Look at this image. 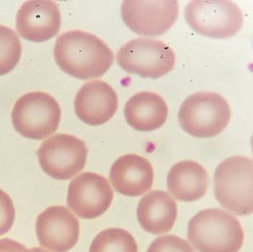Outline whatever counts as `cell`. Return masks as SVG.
<instances>
[{"mask_svg": "<svg viewBox=\"0 0 253 252\" xmlns=\"http://www.w3.org/2000/svg\"><path fill=\"white\" fill-rule=\"evenodd\" d=\"M54 58L60 69L80 80L103 76L114 62L113 52L102 39L78 30L58 37Z\"/></svg>", "mask_w": 253, "mask_h": 252, "instance_id": "1", "label": "cell"}, {"mask_svg": "<svg viewBox=\"0 0 253 252\" xmlns=\"http://www.w3.org/2000/svg\"><path fill=\"white\" fill-rule=\"evenodd\" d=\"M188 238L199 252H238L244 244V230L230 212L208 209L189 221Z\"/></svg>", "mask_w": 253, "mask_h": 252, "instance_id": "2", "label": "cell"}, {"mask_svg": "<svg viewBox=\"0 0 253 252\" xmlns=\"http://www.w3.org/2000/svg\"><path fill=\"white\" fill-rule=\"evenodd\" d=\"M253 163L246 157H231L214 172V195L223 208L238 215L253 211Z\"/></svg>", "mask_w": 253, "mask_h": 252, "instance_id": "3", "label": "cell"}, {"mask_svg": "<svg viewBox=\"0 0 253 252\" xmlns=\"http://www.w3.org/2000/svg\"><path fill=\"white\" fill-rule=\"evenodd\" d=\"M227 100L214 92H198L189 96L180 106L179 125L196 138H211L223 132L230 120Z\"/></svg>", "mask_w": 253, "mask_h": 252, "instance_id": "4", "label": "cell"}, {"mask_svg": "<svg viewBox=\"0 0 253 252\" xmlns=\"http://www.w3.org/2000/svg\"><path fill=\"white\" fill-rule=\"evenodd\" d=\"M12 121L15 130L24 138L44 139L57 131L61 108L47 93H27L14 104Z\"/></svg>", "mask_w": 253, "mask_h": 252, "instance_id": "5", "label": "cell"}, {"mask_svg": "<svg viewBox=\"0 0 253 252\" xmlns=\"http://www.w3.org/2000/svg\"><path fill=\"white\" fill-rule=\"evenodd\" d=\"M185 19L198 35L224 39L238 34L244 23L240 8L229 0H196L185 8Z\"/></svg>", "mask_w": 253, "mask_h": 252, "instance_id": "6", "label": "cell"}, {"mask_svg": "<svg viewBox=\"0 0 253 252\" xmlns=\"http://www.w3.org/2000/svg\"><path fill=\"white\" fill-rule=\"evenodd\" d=\"M117 61L128 73L158 79L173 69L175 54L170 46L161 41L137 38L121 47Z\"/></svg>", "mask_w": 253, "mask_h": 252, "instance_id": "7", "label": "cell"}, {"mask_svg": "<svg viewBox=\"0 0 253 252\" xmlns=\"http://www.w3.org/2000/svg\"><path fill=\"white\" fill-rule=\"evenodd\" d=\"M87 154L85 143L68 134H56L47 138L37 150L42 170L58 180H68L79 173L84 168Z\"/></svg>", "mask_w": 253, "mask_h": 252, "instance_id": "8", "label": "cell"}, {"mask_svg": "<svg viewBox=\"0 0 253 252\" xmlns=\"http://www.w3.org/2000/svg\"><path fill=\"white\" fill-rule=\"evenodd\" d=\"M122 16L127 27L139 35L156 37L172 28L178 16L175 0H126L122 5Z\"/></svg>", "mask_w": 253, "mask_h": 252, "instance_id": "9", "label": "cell"}, {"mask_svg": "<svg viewBox=\"0 0 253 252\" xmlns=\"http://www.w3.org/2000/svg\"><path fill=\"white\" fill-rule=\"evenodd\" d=\"M113 197L106 178L95 172H83L69 184L67 204L79 217L94 219L109 209Z\"/></svg>", "mask_w": 253, "mask_h": 252, "instance_id": "10", "label": "cell"}, {"mask_svg": "<svg viewBox=\"0 0 253 252\" xmlns=\"http://www.w3.org/2000/svg\"><path fill=\"white\" fill-rule=\"evenodd\" d=\"M35 230L41 247L53 252H67L79 240L80 224L66 207L52 206L38 215Z\"/></svg>", "mask_w": 253, "mask_h": 252, "instance_id": "11", "label": "cell"}, {"mask_svg": "<svg viewBox=\"0 0 253 252\" xmlns=\"http://www.w3.org/2000/svg\"><path fill=\"white\" fill-rule=\"evenodd\" d=\"M61 13L55 2L31 0L25 2L16 14V30L24 39L45 42L59 33Z\"/></svg>", "mask_w": 253, "mask_h": 252, "instance_id": "12", "label": "cell"}, {"mask_svg": "<svg viewBox=\"0 0 253 252\" xmlns=\"http://www.w3.org/2000/svg\"><path fill=\"white\" fill-rule=\"evenodd\" d=\"M118 106L117 93L104 81H91L84 84L74 101L76 114L88 126L104 125L115 115Z\"/></svg>", "mask_w": 253, "mask_h": 252, "instance_id": "13", "label": "cell"}, {"mask_svg": "<svg viewBox=\"0 0 253 252\" xmlns=\"http://www.w3.org/2000/svg\"><path fill=\"white\" fill-rule=\"evenodd\" d=\"M110 181L121 195L139 196L151 190L154 170L145 158L128 154L119 158L111 166Z\"/></svg>", "mask_w": 253, "mask_h": 252, "instance_id": "14", "label": "cell"}, {"mask_svg": "<svg viewBox=\"0 0 253 252\" xmlns=\"http://www.w3.org/2000/svg\"><path fill=\"white\" fill-rule=\"evenodd\" d=\"M137 215L144 230L153 234H163L173 229L177 217V206L166 192L153 191L139 200Z\"/></svg>", "mask_w": 253, "mask_h": 252, "instance_id": "15", "label": "cell"}, {"mask_svg": "<svg viewBox=\"0 0 253 252\" xmlns=\"http://www.w3.org/2000/svg\"><path fill=\"white\" fill-rule=\"evenodd\" d=\"M209 174L196 161H183L174 164L168 172L167 188L179 201L192 202L203 197L209 188Z\"/></svg>", "mask_w": 253, "mask_h": 252, "instance_id": "16", "label": "cell"}, {"mask_svg": "<svg viewBox=\"0 0 253 252\" xmlns=\"http://www.w3.org/2000/svg\"><path fill=\"white\" fill-rule=\"evenodd\" d=\"M127 124L139 132H151L163 126L168 117V106L154 92H139L128 100L125 107Z\"/></svg>", "mask_w": 253, "mask_h": 252, "instance_id": "17", "label": "cell"}, {"mask_svg": "<svg viewBox=\"0 0 253 252\" xmlns=\"http://www.w3.org/2000/svg\"><path fill=\"white\" fill-rule=\"evenodd\" d=\"M89 252H138L135 238L123 229L101 231L93 240Z\"/></svg>", "mask_w": 253, "mask_h": 252, "instance_id": "18", "label": "cell"}, {"mask_svg": "<svg viewBox=\"0 0 253 252\" xmlns=\"http://www.w3.org/2000/svg\"><path fill=\"white\" fill-rule=\"evenodd\" d=\"M22 46L12 29L0 26V76L11 72L21 57Z\"/></svg>", "mask_w": 253, "mask_h": 252, "instance_id": "19", "label": "cell"}, {"mask_svg": "<svg viewBox=\"0 0 253 252\" xmlns=\"http://www.w3.org/2000/svg\"><path fill=\"white\" fill-rule=\"evenodd\" d=\"M147 252H196L187 241L175 235H164L154 241Z\"/></svg>", "mask_w": 253, "mask_h": 252, "instance_id": "20", "label": "cell"}, {"mask_svg": "<svg viewBox=\"0 0 253 252\" xmlns=\"http://www.w3.org/2000/svg\"><path fill=\"white\" fill-rule=\"evenodd\" d=\"M15 220V209L12 198L0 189V236L12 229Z\"/></svg>", "mask_w": 253, "mask_h": 252, "instance_id": "21", "label": "cell"}, {"mask_svg": "<svg viewBox=\"0 0 253 252\" xmlns=\"http://www.w3.org/2000/svg\"><path fill=\"white\" fill-rule=\"evenodd\" d=\"M0 252H31L22 244L4 238L0 240Z\"/></svg>", "mask_w": 253, "mask_h": 252, "instance_id": "22", "label": "cell"}, {"mask_svg": "<svg viewBox=\"0 0 253 252\" xmlns=\"http://www.w3.org/2000/svg\"><path fill=\"white\" fill-rule=\"evenodd\" d=\"M30 251H31V252H50L44 250V249H42V248H34V249L30 250Z\"/></svg>", "mask_w": 253, "mask_h": 252, "instance_id": "23", "label": "cell"}]
</instances>
